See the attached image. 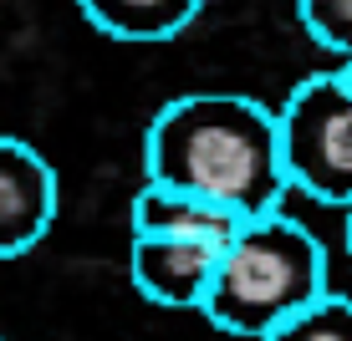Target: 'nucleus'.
Instances as JSON below:
<instances>
[{"label": "nucleus", "instance_id": "obj_7", "mask_svg": "<svg viewBox=\"0 0 352 341\" xmlns=\"http://www.w3.org/2000/svg\"><path fill=\"white\" fill-rule=\"evenodd\" d=\"M82 16L113 41H168L199 16L210 0H77Z\"/></svg>", "mask_w": 352, "mask_h": 341}, {"label": "nucleus", "instance_id": "obj_1", "mask_svg": "<svg viewBox=\"0 0 352 341\" xmlns=\"http://www.w3.org/2000/svg\"><path fill=\"white\" fill-rule=\"evenodd\" d=\"M143 184L194 193L240 219L281 214L291 184L276 113L245 92H184L164 102L143 132Z\"/></svg>", "mask_w": 352, "mask_h": 341}, {"label": "nucleus", "instance_id": "obj_5", "mask_svg": "<svg viewBox=\"0 0 352 341\" xmlns=\"http://www.w3.org/2000/svg\"><path fill=\"white\" fill-rule=\"evenodd\" d=\"M214 265H220V250L174 245V239H133L128 255V275L138 296L164 311H199L210 296Z\"/></svg>", "mask_w": 352, "mask_h": 341}, {"label": "nucleus", "instance_id": "obj_10", "mask_svg": "<svg viewBox=\"0 0 352 341\" xmlns=\"http://www.w3.org/2000/svg\"><path fill=\"white\" fill-rule=\"evenodd\" d=\"M342 239H347V255H352V209H347V219H342Z\"/></svg>", "mask_w": 352, "mask_h": 341}, {"label": "nucleus", "instance_id": "obj_4", "mask_svg": "<svg viewBox=\"0 0 352 341\" xmlns=\"http://www.w3.org/2000/svg\"><path fill=\"white\" fill-rule=\"evenodd\" d=\"M56 168L41 148L0 132V260L36 250L56 224Z\"/></svg>", "mask_w": 352, "mask_h": 341}, {"label": "nucleus", "instance_id": "obj_2", "mask_svg": "<svg viewBox=\"0 0 352 341\" xmlns=\"http://www.w3.org/2000/svg\"><path fill=\"white\" fill-rule=\"evenodd\" d=\"M322 296H327L322 239L281 209L265 219H245V229L220 250L199 316L230 336L261 341Z\"/></svg>", "mask_w": 352, "mask_h": 341}, {"label": "nucleus", "instance_id": "obj_3", "mask_svg": "<svg viewBox=\"0 0 352 341\" xmlns=\"http://www.w3.org/2000/svg\"><path fill=\"white\" fill-rule=\"evenodd\" d=\"M281 168L296 193L332 209H352V87L342 71H311L276 113Z\"/></svg>", "mask_w": 352, "mask_h": 341}, {"label": "nucleus", "instance_id": "obj_8", "mask_svg": "<svg viewBox=\"0 0 352 341\" xmlns=\"http://www.w3.org/2000/svg\"><path fill=\"white\" fill-rule=\"evenodd\" d=\"M261 341H352V296L327 290L322 301H311L307 311H296Z\"/></svg>", "mask_w": 352, "mask_h": 341}, {"label": "nucleus", "instance_id": "obj_6", "mask_svg": "<svg viewBox=\"0 0 352 341\" xmlns=\"http://www.w3.org/2000/svg\"><path fill=\"white\" fill-rule=\"evenodd\" d=\"M240 229H245L240 214L214 209V204L194 199V193H179L164 184H143L133 193V239H174V245L225 250Z\"/></svg>", "mask_w": 352, "mask_h": 341}, {"label": "nucleus", "instance_id": "obj_9", "mask_svg": "<svg viewBox=\"0 0 352 341\" xmlns=\"http://www.w3.org/2000/svg\"><path fill=\"white\" fill-rule=\"evenodd\" d=\"M301 31L337 56V67L352 62V0H296Z\"/></svg>", "mask_w": 352, "mask_h": 341}, {"label": "nucleus", "instance_id": "obj_12", "mask_svg": "<svg viewBox=\"0 0 352 341\" xmlns=\"http://www.w3.org/2000/svg\"><path fill=\"white\" fill-rule=\"evenodd\" d=\"M0 341H6V336H0Z\"/></svg>", "mask_w": 352, "mask_h": 341}, {"label": "nucleus", "instance_id": "obj_11", "mask_svg": "<svg viewBox=\"0 0 352 341\" xmlns=\"http://www.w3.org/2000/svg\"><path fill=\"white\" fill-rule=\"evenodd\" d=\"M337 71H342V77H347V87H352V62H342V67H337Z\"/></svg>", "mask_w": 352, "mask_h": 341}]
</instances>
